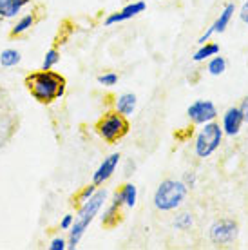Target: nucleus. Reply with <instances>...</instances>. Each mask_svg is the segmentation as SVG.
<instances>
[{"label":"nucleus","mask_w":248,"mask_h":250,"mask_svg":"<svg viewBox=\"0 0 248 250\" xmlns=\"http://www.w3.org/2000/svg\"><path fill=\"white\" fill-rule=\"evenodd\" d=\"M25 87L38 104L49 105L53 102L60 100L65 94L67 82L60 73L55 71H37L25 76Z\"/></svg>","instance_id":"f257e3e1"},{"label":"nucleus","mask_w":248,"mask_h":250,"mask_svg":"<svg viewBox=\"0 0 248 250\" xmlns=\"http://www.w3.org/2000/svg\"><path fill=\"white\" fill-rule=\"evenodd\" d=\"M107 200V192L105 190H96L93 198H89L85 203H82L80 210H78V216H76L75 223L71 227V238H69L67 249H76L78 243H80L83 232L87 230V227L93 223V219L98 216L100 208L103 207Z\"/></svg>","instance_id":"f03ea898"},{"label":"nucleus","mask_w":248,"mask_h":250,"mask_svg":"<svg viewBox=\"0 0 248 250\" xmlns=\"http://www.w3.org/2000/svg\"><path fill=\"white\" fill-rule=\"evenodd\" d=\"M188 188L183 182H176V180H165L160 183V187L154 192V207L158 210L163 212H170L176 210L181 203L185 201Z\"/></svg>","instance_id":"7ed1b4c3"},{"label":"nucleus","mask_w":248,"mask_h":250,"mask_svg":"<svg viewBox=\"0 0 248 250\" xmlns=\"http://www.w3.org/2000/svg\"><path fill=\"white\" fill-rule=\"evenodd\" d=\"M94 129L98 132V136L102 140H105L107 144H116L118 140H122L129 132V122L122 113L111 111V113H105L98 120Z\"/></svg>","instance_id":"20e7f679"},{"label":"nucleus","mask_w":248,"mask_h":250,"mask_svg":"<svg viewBox=\"0 0 248 250\" xmlns=\"http://www.w3.org/2000/svg\"><path fill=\"white\" fill-rule=\"evenodd\" d=\"M223 127L217 124L216 120L214 122H208V124L203 125V129L198 132L196 136V142H194V150H196V156L198 158H208L212 156L219 145L223 142Z\"/></svg>","instance_id":"39448f33"},{"label":"nucleus","mask_w":248,"mask_h":250,"mask_svg":"<svg viewBox=\"0 0 248 250\" xmlns=\"http://www.w3.org/2000/svg\"><path fill=\"white\" fill-rule=\"evenodd\" d=\"M239 227L234 219H217L208 229L210 241L216 245H228L237 239Z\"/></svg>","instance_id":"423d86ee"},{"label":"nucleus","mask_w":248,"mask_h":250,"mask_svg":"<svg viewBox=\"0 0 248 250\" xmlns=\"http://www.w3.org/2000/svg\"><path fill=\"white\" fill-rule=\"evenodd\" d=\"M186 114L194 125H205L217 118V109L210 100H196L188 105Z\"/></svg>","instance_id":"0eeeda50"},{"label":"nucleus","mask_w":248,"mask_h":250,"mask_svg":"<svg viewBox=\"0 0 248 250\" xmlns=\"http://www.w3.org/2000/svg\"><path fill=\"white\" fill-rule=\"evenodd\" d=\"M243 125H245V118H243V113L239 107H228L223 114V120H221V127H223V132L227 136H237L241 132Z\"/></svg>","instance_id":"6e6552de"},{"label":"nucleus","mask_w":248,"mask_h":250,"mask_svg":"<svg viewBox=\"0 0 248 250\" xmlns=\"http://www.w3.org/2000/svg\"><path fill=\"white\" fill-rule=\"evenodd\" d=\"M120 154L118 152H114V154H111V156H107L103 162L100 163V167L96 169V172L93 174V183L94 185H103V183L111 178L112 174H114V170H116V167H118L120 163Z\"/></svg>","instance_id":"1a4fd4ad"},{"label":"nucleus","mask_w":248,"mask_h":250,"mask_svg":"<svg viewBox=\"0 0 248 250\" xmlns=\"http://www.w3.org/2000/svg\"><path fill=\"white\" fill-rule=\"evenodd\" d=\"M145 7H147V4H145L143 0L132 2V4H129V6H125L122 11L109 15V17L105 19V25H112V24H120V22H125V20H129V19H132V17L140 15V13H143V11H145Z\"/></svg>","instance_id":"9d476101"},{"label":"nucleus","mask_w":248,"mask_h":250,"mask_svg":"<svg viewBox=\"0 0 248 250\" xmlns=\"http://www.w3.org/2000/svg\"><path fill=\"white\" fill-rule=\"evenodd\" d=\"M31 0H0V17L2 19H13L17 17Z\"/></svg>","instance_id":"9b49d317"},{"label":"nucleus","mask_w":248,"mask_h":250,"mask_svg":"<svg viewBox=\"0 0 248 250\" xmlns=\"http://www.w3.org/2000/svg\"><path fill=\"white\" fill-rule=\"evenodd\" d=\"M114 109L124 114V116H130L136 109V94L125 93L122 96H118L116 102H114Z\"/></svg>","instance_id":"f8f14e48"},{"label":"nucleus","mask_w":248,"mask_h":250,"mask_svg":"<svg viewBox=\"0 0 248 250\" xmlns=\"http://www.w3.org/2000/svg\"><path fill=\"white\" fill-rule=\"evenodd\" d=\"M234 13H236V6H234L232 2H230V4H227V6L223 7V11L219 13L217 20L212 24L214 31H216V33H225V29L228 27L230 20H232V17H234Z\"/></svg>","instance_id":"ddd939ff"},{"label":"nucleus","mask_w":248,"mask_h":250,"mask_svg":"<svg viewBox=\"0 0 248 250\" xmlns=\"http://www.w3.org/2000/svg\"><path fill=\"white\" fill-rule=\"evenodd\" d=\"M124 207V203L118 200H112V203L109 205L103 216H102V223L105 227H114L120 221V208Z\"/></svg>","instance_id":"4468645a"},{"label":"nucleus","mask_w":248,"mask_h":250,"mask_svg":"<svg viewBox=\"0 0 248 250\" xmlns=\"http://www.w3.org/2000/svg\"><path fill=\"white\" fill-rule=\"evenodd\" d=\"M216 55H219V45L205 42V44L201 45V47L194 53L192 60H194V62H205V60H208V58H212V57H216Z\"/></svg>","instance_id":"2eb2a0df"},{"label":"nucleus","mask_w":248,"mask_h":250,"mask_svg":"<svg viewBox=\"0 0 248 250\" xmlns=\"http://www.w3.org/2000/svg\"><path fill=\"white\" fill-rule=\"evenodd\" d=\"M207 71H208V75H212V76L223 75L225 71H227V60H225L223 57H219V55L208 58V63H207Z\"/></svg>","instance_id":"dca6fc26"},{"label":"nucleus","mask_w":248,"mask_h":250,"mask_svg":"<svg viewBox=\"0 0 248 250\" xmlns=\"http://www.w3.org/2000/svg\"><path fill=\"white\" fill-rule=\"evenodd\" d=\"M120 192L124 196V203L125 207H132L136 205V200H138V188L132 185V183H125L124 187L120 188Z\"/></svg>","instance_id":"f3484780"},{"label":"nucleus","mask_w":248,"mask_h":250,"mask_svg":"<svg viewBox=\"0 0 248 250\" xmlns=\"http://www.w3.org/2000/svg\"><path fill=\"white\" fill-rule=\"evenodd\" d=\"M33 24H35V15H25V17H22V19L17 22V25L11 29V37H19V35H22V33H25L29 27H33Z\"/></svg>","instance_id":"a211bd4d"},{"label":"nucleus","mask_w":248,"mask_h":250,"mask_svg":"<svg viewBox=\"0 0 248 250\" xmlns=\"http://www.w3.org/2000/svg\"><path fill=\"white\" fill-rule=\"evenodd\" d=\"M20 53L17 49H6L2 51V55H0V63L4 65V67H15L17 63L20 62Z\"/></svg>","instance_id":"6ab92c4d"},{"label":"nucleus","mask_w":248,"mask_h":250,"mask_svg":"<svg viewBox=\"0 0 248 250\" xmlns=\"http://www.w3.org/2000/svg\"><path fill=\"white\" fill-rule=\"evenodd\" d=\"M192 225H194V218L190 212H183L174 219V229H178V230H188Z\"/></svg>","instance_id":"aec40b11"},{"label":"nucleus","mask_w":248,"mask_h":250,"mask_svg":"<svg viewBox=\"0 0 248 250\" xmlns=\"http://www.w3.org/2000/svg\"><path fill=\"white\" fill-rule=\"evenodd\" d=\"M58 62H60V53H58V49H49L45 53V57H43L42 69L43 71H49V69L55 67Z\"/></svg>","instance_id":"412c9836"},{"label":"nucleus","mask_w":248,"mask_h":250,"mask_svg":"<svg viewBox=\"0 0 248 250\" xmlns=\"http://www.w3.org/2000/svg\"><path fill=\"white\" fill-rule=\"evenodd\" d=\"M98 83H102L103 87H112L118 83V75L116 73H105V75L98 76Z\"/></svg>","instance_id":"4be33fe9"},{"label":"nucleus","mask_w":248,"mask_h":250,"mask_svg":"<svg viewBox=\"0 0 248 250\" xmlns=\"http://www.w3.org/2000/svg\"><path fill=\"white\" fill-rule=\"evenodd\" d=\"M96 187H98V185H94V183H91L89 187H85L80 194H78V198H76V201H78V203H85V201L89 200V198H93V196H94V192H96Z\"/></svg>","instance_id":"5701e85b"},{"label":"nucleus","mask_w":248,"mask_h":250,"mask_svg":"<svg viewBox=\"0 0 248 250\" xmlns=\"http://www.w3.org/2000/svg\"><path fill=\"white\" fill-rule=\"evenodd\" d=\"M181 182L185 183L186 188H194L196 185H198V176H196L194 170H188V172L183 174V180H181Z\"/></svg>","instance_id":"b1692460"},{"label":"nucleus","mask_w":248,"mask_h":250,"mask_svg":"<svg viewBox=\"0 0 248 250\" xmlns=\"http://www.w3.org/2000/svg\"><path fill=\"white\" fill-rule=\"evenodd\" d=\"M65 249H67V243L62 238H55L49 245V250H65Z\"/></svg>","instance_id":"393cba45"},{"label":"nucleus","mask_w":248,"mask_h":250,"mask_svg":"<svg viewBox=\"0 0 248 250\" xmlns=\"http://www.w3.org/2000/svg\"><path fill=\"white\" fill-rule=\"evenodd\" d=\"M73 223H75V216L67 214V216H63V219L60 221V229H62V230H71Z\"/></svg>","instance_id":"a878e982"},{"label":"nucleus","mask_w":248,"mask_h":250,"mask_svg":"<svg viewBox=\"0 0 248 250\" xmlns=\"http://www.w3.org/2000/svg\"><path fill=\"white\" fill-rule=\"evenodd\" d=\"M214 33H216V31H214V27H212V25H210V27H208V29H207V31L203 33L201 37H199L198 42H199V44H201V45H203V44H205V42H208V38H210L212 35H214Z\"/></svg>","instance_id":"bb28decb"},{"label":"nucleus","mask_w":248,"mask_h":250,"mask_svg":"<svg viewBox=\"0 0 248 250\" xmlns=\"http://www.w3.org/2000/svg\"><path fill=\"white\" fill-rule=\"evenodd\" d=\"M239 19H241L245 24H248V0L241 6V11H239Z\"/></svg>","instance_id":"cd10ccee"},{"label":"nucleus","mask_w":248,"mask_h":250,"mask_svg":"<svg viewBox=\"0 0 248 250\" xmlns=\"http://www.w3.org/2000/svg\"><path fill=\"white\" fill-rule=\"evenodd\" d=\"M239 109H241L243 113V118H245V124H248V96L245 98V100L241 102V105H239Z\"/></svg>","instance_id":"c85d7f7f"}]
</instances>
